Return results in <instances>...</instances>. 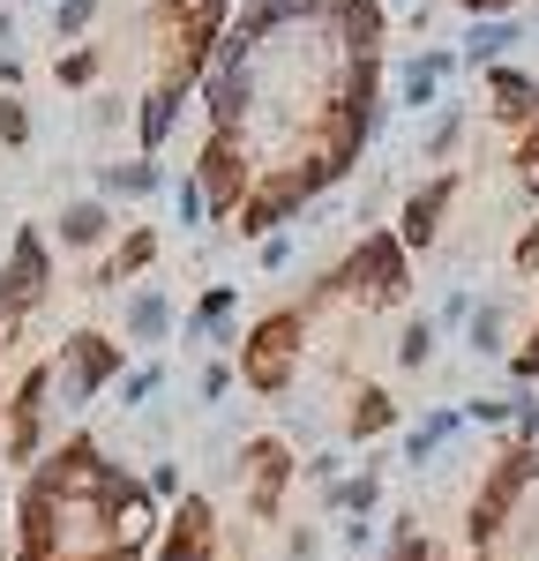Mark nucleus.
Wrapping results in <instances>:
<instances>
[{
  "label": "nucleus",
  "instance_id": "nucleus-1",
  "mask_svg": "<svg viewBox=\"0 0 539 561\" xmlns=\"http://www.w3.org/2000/svg\"><path fill=\"white\" fill-rule=\"evenodd\" d=\"M382 121V0H255L210 60V150L187 210L270 232L353 173Z\"/></svg>",
  "mask_w": 539,
  "mask_h": 561
},
{
  "label": "nucleus",
  "instance_id": "nucleus-2",
  "mask_svg": "<svg viewBox=\"0 0 539 561\" xmlns=\"http://www.w3.org/2000/svg\"><path fill=\"white\" fill-rule=\"evenodd\" d=\"M539 225V76L488 68L420 142L398 248L443 270H488Z\"/></svg>",
  "mask_w": 539,
  "mask_h": 561
},
{
  "label": "nucleus",
  "instance_id": "nucleus-3",
  "mask_svg": "<svg viewBox=\"0 0 539 561\" xmlns=\"http://www.w3.org/2000/svg\"><path fill=\"white\" fill-rule=\"evenodd\" d=\"M494 270H502V293L472 314V352L502 359L517 382H532L539 375V225Z\"/></svg>",
  "mask_w": 539,
  "mask_h": 561
},
{
  "label": "nucleus",
  "instance_id": "nucleus-4",
  "mask_svg": "<svg viewBox=\"0 0 539 561\" xmlns=\"http://www.w3.org/2000/svg\"><path fill=\"white\" fill-rule=\"evenodd\" d=\"M121 367V352L105 345V337H76L68 345V359H60V404L76 412V404H90L98 389H105V375Z\"/></svg>",
  "mask_w": 539,
  "mask_h": 561
},
{
  "label": "nucleus",
  "instance_id": "nucleus-5",
  "mask_svg": "<svg viewBox=\"0 0 539 561\" xmlns=\"http://www.w3.org/2000/svg\"><path fill=\"white\" fill-rule=\"evenodd\" d=\"M158 561H218V517H210V502H203V494H187V502H180V517L165 524Z\"/></svg>",
  "mask_w": 539,
  "mask_h": 561
},
{
  "label": "nucleus",
  "instance_id": "nucleus-6",
  "mask_svg": "<svg viewBox=\"0 0 539 561\" xmlns=\"http://www.w3.org/2000/svg\"><path fill=\"white\" fill-rule=\"evenodd\" d=\"M390 561H449L443 539H427V531H412V517L398 524V539H390Z\"/></svg>",
  "mask_w": 539,
  "mask_h": 561
},
{
  "label": "nucleus",
  "instance_id": "nucleus-7",
  "mask_svg": "<svg viewBox=\"0 0 539 561\" xmlns=\"http://www.w3.org/2000/svg\"><path fill=\"white\" fill-rule=\"evenodd\" d=\"M165 322H173V307L158 300V293H142V300L128 307V330H135V337H165Z\"/></svg>",
  "mask_w": 539,
  "mask_h": 561
},
{
  "label": "nucleus",
  "instance_id": "nucleus-8",
  "mask_svg": "<svg viewBox=\"0 0 539 561\" xmlns=\"http://www.w3.org/2000/svg\"><path fill=\"white\" fill-rule=\"evenodd\" d=\"M60 232H68V240H76V248H90V240H98V232H105V210H68V225H60Z\"/></svg>",
  "mask_w": 539,
  "mask_h": 561
},
{
  "label": "nucleus",
  "instance_id": "nucleus-9",
  "mask_svg": "<svg viewBox=\"0 0 539 561\" xmlns=\"http://www.w3.org/2000/svg\"><path fill=\"white\" fill-rule=\"evenodd\" d=\"M457 15H509V8H532V0H443Z\"/></svg>",
  "mask_w": 539,
  "mask_h": 561
},
{
  "label": "nucleus",
  "instance_id": "nucleus-10",
  "mask_svg": "<svg viewBox=\"0 0 539 561\" xmlns=\"http://www.w3.org/2000/svg\"><path fill=\"white\" fill-rule=\"evenodd\" d=\"M98 561H142V554H135V547H105Z\"/></svg>",
  "mask_w": 539,
  "mask_h": 561
}]
</instances>
